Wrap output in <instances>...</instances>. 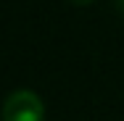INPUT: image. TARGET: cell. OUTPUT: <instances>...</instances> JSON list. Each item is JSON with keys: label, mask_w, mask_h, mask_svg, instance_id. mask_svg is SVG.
Returning <instances> with one entry per match:
<instances>
[{"label": "cell", "mask_w": 124, "mask_h": 121, "mask_svg": "<svg viewBox=\"0 0 124 121\" xmlns=\"http://www.w3.org/2000/svg\"><path fill=\"white\" fill-rule=\"evenodd\" d=\"M0 119L3 121H45V105L34 92L16 90L5 97Z\"/></svg>", "instance_id": "cell-1"}]
</instances>
